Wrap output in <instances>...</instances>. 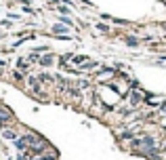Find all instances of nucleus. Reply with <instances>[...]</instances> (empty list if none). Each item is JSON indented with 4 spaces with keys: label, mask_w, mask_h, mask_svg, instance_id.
Returning <instances> with one entry per match:
<instances>
[{
    "label": "nucleus",
    "mask_w": 166,
    "mask_h": 160,
    "mask_svg": "<svg viewBox=\"0 0 166 160\" xmlns=\"http://www.w3.org/2000/svg\"><path fill=\"white\" fill-rule=\"evenodd\" d=\"M0 120H9V112H2L0 110Z\"/></svg>",
    "instance_id": "nucleus-1"
}]
</instances>
